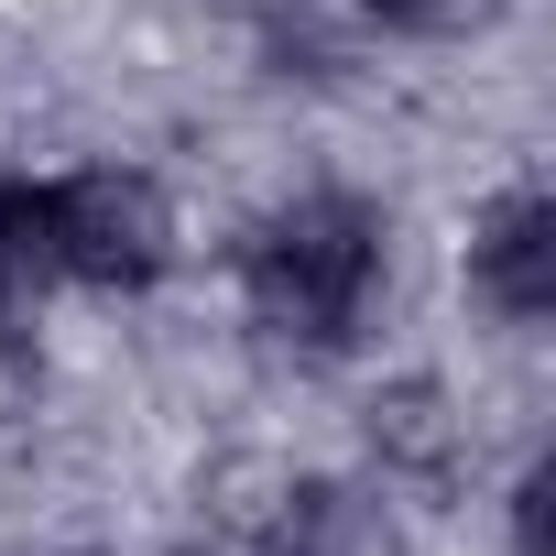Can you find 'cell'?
Returning a JSON list of instances; mask_svg holds the SVG:
<instances>
[{"label": "cell", "instance_id": "1", "mask_svg": "<svg viewBox=\"0 0 556 556\" xmlns=\"http://www.w3.org/2000/svg\"><path fill=\"white\" fill-rule=\"evenodd\" d=\"M371 262H382V229L350 197H306L251 240V295L285 339H350V317L371 295Z\"/></svg>", "mask_w": 556, "mask_h": 556}, {"label": "cell", "instance_id": "4", "mask_svg": "<svg viewBox=\"0 0 556 556\" xmlns=\"http://www.w3.org/2000/svg\"><path fill=\"white\" fill-rule=\"evenodd\" d=\"M371 12L404 34H458V23H491V0H371Z\"/></svg>", "mask_w": 556, "mask_h": 556}, {"label": "cell", "instance_id": "3", "mask_svg": "<svg viewBox=\"0 0 556 556\" xmlns=\"http://www.w3.org/2000/svg\"><path fill=\"white\" fill-rule=\"evenodd\" d=\"M480 295L502 317H545L556 306V207L545 197H513L491 229H480Z\"/></svg>", "mask_w": 556, "mask_h": 556}, {"label": "cell", "instance_id": "2", "mask_svg": "<svg viewBox=\"0 0 556 556\" xmlns=\"http://www.w3.org/2000/svg\"><path fill=\"white\" fill-rule=\"evenodd\" d=\"M23 229H34V262L77 273V285H153V262H164V207L142 175L23 186Z\"/></svg>", "mask_w": 556, "mask_h": 556}]
</instances>
